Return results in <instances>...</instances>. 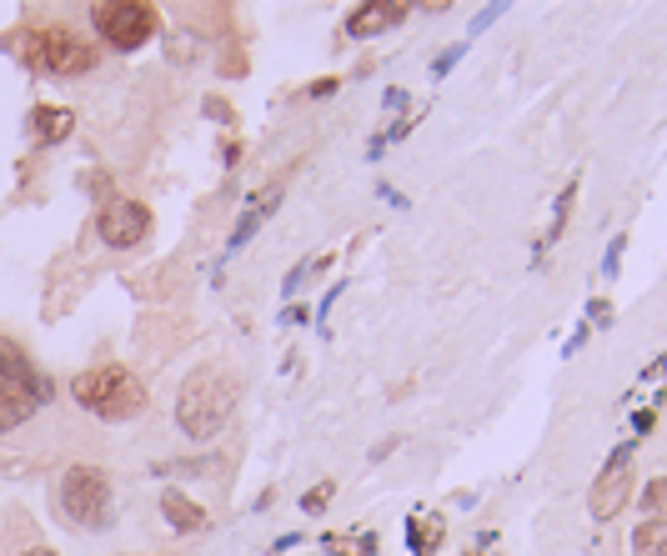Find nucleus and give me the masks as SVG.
<instances>
[{
	"label": "nucleus",
	"mask_w": 667,
	"mask_h": 556,
	"mask_svg": "<svg viewBox=\"0 0 667 556\" xmlns=\"http://www.w3.org/2000/svg\"><path fill=\"white\" fill-rule=\"evenodd\" d=\"M222 456H191V462H161L156 477H181V471H191V477H216L222 471Z\"/></svg>",
	"instance_id": "2eb2a0df"
},
{
	"label": "nucleus",
	"mask_w": 667,
	"mask_h": 556,
	"mask_svg": "<svg viewBox=\"0 0 667 556\" xmlns=\"http://www.w3.org/2000/svg\"><path fill=\"white\" fill-rule=\"evenodd\" d=\"M236 412V376L226 366H197L176 396V427L191 441H211Z\"/></svg>",
	"instance_id": "f257e3e1"
},
{
	"label": "nucleus",
	"mask_w": 667,
	"mask_h": 556,
	"mask_svg": "<svg viewBox=\"0 0 667 556\" xmlns=\"http://www.w3.org/2000/svg\"><path fill=\"white\" fill-rule=\"evenodd\" d=\"M622 251H628V236H617L613 247H607V256H602V276H607V281L622 276Z\"/></svg>",
	"instance_id": "6ab92c4d"
},
{
	"label": "nucleus",
	"mask_w": 667,
	"mask_h": 556,
	"mask_svg": "<svg viewBox=\"0 0 667 556\" xmlns=\"http://www.w3.org/2000/svg\"><path fill=\"white\" fill-rule=\"evenodd\" d=\"M21 61H26V71H40V76H86V71L101 65V51L80 30L55 21V26L30 30L26 46H21Z\"/></svg>",
	"instance_id": "20e7f679"
},
{
	"label": "nucleus",
	"mask_w": 667,
	"mask_h": 556,
	"mask_svg": "<svg viewBox=\"0 0 667 556\" xmlns=\"http://www.w3.org/2000/svg\"><path fill=\"white\" fill-rule=\"evenodd\" d=\"M55 506H61V517L80 531L111 527V477L91 462L66 466L61 481H55Z\"/></svg>",
	"instance_id": "39448f33"
},
{
	"label": "nucleus",
	"mask_w": 667,
	"mask_h": 556,
	"mask_svg": "<svg viewBox=\"0 0 667 556\" xmlns=\"http://www.w3.org/2000/svg\"><path fill=\"white\" fill-rule=\"evenodd\" d=\"M30 121H36V141L40 146L66 141L71 126H76V116H71L66 105H36V111H30Z\"/></svg>",
	"instance_id": "9b49d317"
},
{
	"label": "nucleus",
	"mask_w": 667,
	"mask_h": 556,
	"mask_svg": "<svg viewBox=\"0 0 667 556\" xmlns=\"http://www.w3.org/2000/svg\"><path fill=\"white\" fill-rule=\"evenodd\" d=\"M402 105H406V91L402 86H392V91H387V111H402Z\"/></svg>",
	"instance_id": "b1692460"
},
{
	"label": "nucleus",
	"mask_w": 667,
	"mask_h": 556,
	"mask_svg": "<svg viewBox=\"0 0 667 556\" xmlns=\"http://www.w3.org/2000/svg\"><path fill=\"white\" fill-rule=\"evenodd\" d=\"M632 552L638 556H667V517L663 521L642 517L638 527H632Z\"/></svg>",
	"instance_id": "ddd939ff"
},
{
	"label": "nucleus",
	"mask_w": 667,
	"mask_h": 556,
	"mask_svg": "<svg viewBox=\"0 0 667 556\" xmlns=\"http://www.w3.org/2000/svg\"><path fill=\"white\" fill-rule=\"evenodd\" d=\"M51 396H55L51 376L40 371L15 341L0 337V431L30 421L40 406H51Z\"/></svg>",
	"instance_id": "f03ea898"
},
{
	"label": "nucleus",
	"mask_w": 667,
	"mask_h": 556,
	"mask_svg": "<svg viewBox=\"0 0 667 556\" xmlns=\"http://www.w3.org/2000/svg\"><path fill=\"white\" fill-rule=\"evenodd\" d=\"M642 511H647V521L667 517V477H653L647 486H642Z\"/></svg>",
	"instance_id": "dca6fc26"
},
{
	"label": "nucleus",
	"mask_w": 667,
	"mask_h": 556,
	"mask_svg": "<svg viewBox=\"0 0 667 556\" xmlns=\"http://www.w3.org/2000/svg\"><path fill=\"white\" fill-rule=\"evenodd\" d=\"M632 431H638V437H642V431H653V412H638V416H632Z\"/></svg>",
	"instance_id": "393cba45"
},
{
	"label": "nucleus",
	"mask_w": 667,
	"mask_h": 556,
	"mask_svg": "<svg viewBox=\"0 0 667 556\" xmlns=\"http://www.w3.org/2000/svg\"><path fill=\"white\" fill-rule=\"evenodd\" d=\"M96 236H101L111 251H131L151 236V206L131 201V195H111L101 211H96Z\"/></svg>",
	"instance_id": "6e6552de"
},
{
	"label": "nucleus",
	"mask_w": 667,
	"mask_h": 556,
	"mask_svg": "<svg viewBox=\"0 0 667 556\" xmlns=\"http://www.w3.org/2000/svg\"><path fill=\"white\" fill-rule=\"evenodd\" d=\"M86 191L105 195V191H111V176H105V170H91V176H86Z\"/></svg>",
	"instance_id": "4be33fe9"
},
{
	"label": "nucleus",
	"mask_w": 667,
	"mask_h": 556,
	"mask_svg": "<svg viewBox=\"0 0 667 556\" xmlns=\"http://www.w3.org/2000/svg\"><path fill=\"white\" fill-rule=\"evenodd\" d=\"M402 15H406V5H381V0L356 5V11L347 15V36H352V40H372V36H381V30H392Z\"/></svg>",
	"instance_id": "1a4fd4ad"
},
{
	"label": "nucleus",
	"mask_w": 667,
	"mask_h": 556,
	"mask_svg": "<svg viewBox=\"0 0 667 556\" xmlns=\"http://www.w3.org/2000/svg\"><path fill=\"white\" fill-rule=\"evenodd\" d=\"M161 511H166V521L176 531H206L211 517H206V506H197L186 492H166L161 496Z\"/></svg>",
	"instance_id": "9d476101"
},
{
	"label": "nucleus",
	"mask_w": 667,
	"mask_h": 556,
	"mask_svg": "<svg viewBox=\"0 0 667 556\" xmlns=\"http://www.w3.org/2000/svg\"><path fill=\"white\" fill-rule=\"evenodd\" d=\"M572 201H577V181L567 186L563 195H557V211H552V231H548V241H557L563 236V226H567V216H572Z\"/></svg>",
	"instance_id": "f3484780"
},
{
	"label": "nucleus",
	"mask_w": 667,
	"mask_h": 556,
	"mask_svg": "<svg viewBox=\"0 0 667 556\" xmlns=\"http://www.w3.org/2000/svg\"><path fill=\"white\" fill-rule=\"evenodd\" d=\"M502 11H507V5H487V11L477 15V21H471V36H477V30H487V26H492V21H498Z\"/></svg>",
	"instance_id": "5701e85b"
},
{
	"label": "nucleus",
	"mask_w": 667,
	"mask_h": 556,
	"mask_svg": "<svg viewBox=\"0 0 667 556\" xmlns=\"http://www.w3.org/2000/svg\"><path fill=\"white\" fill-rule=\"evenodd\" d=\"M21 556H61V552H51V546H26Z\"/></svg>",
	"instance_id": "cd10ccee"
},
{
	"label": "nucleus",
	"mask_w": 667,
	"mask_h": 556,
	"mask_svg": "<svg viewBox=\"0 0 667 556\" xmlns=\"http://www.w3.org/2000/svg\"><path fill=\"white\" fill-rule=\"evenodd\" d=\"M331 496H337V481H322L316 492H306V496H301V511H306V517H316V511H327V502H331Z\"/></svg>",
	"instance_id": "a211bd4d"
},
{
	"label": "nucleus",
	"mask_w": 667,
	"mask_h": 556,
	"mask_svg": "<svg viewBox=\"0 0 667 556\" xmlns=\"http://www.w3.org/2000/svg\"><path fill=\"white\" fill-rule=\"evenodd\" d=\"M331 91H337V80H316V86H312V96H316V101H327Z\"/></svg>",
	"instance_id": "bb28decb"
},
{
	"label": "nucleus",
	"mask_w": 667,
	"mask_h": 556,
	"mask_svg": "<svg viewBox=\"0 0 667 556\" xmlns=\"http://www.w3.org/2000/svg\"><path fill=\"white\" fill-rule=\"evenodd\" d=\"M467 556H482V552H467Z\"/></svg>",
	"instance_id": "c85d7f7f"
},
{
	"label": "nucleus",
	"mask_w": 667,
	"mask_h": 556,
	"mask_svg": "<svg viewBox=\"0 0 667 556\" xmlns=\"http://www.w3.org/2000/svg\"><path fill=\"white\" fill-rule=\"evenodd\" d=\"M91 26L111 51H141L151 36H161V11L146 0H101L91 5Z\"/></svg>",
	"instance_id": "423d86ee"
},
{
	"label": "nucleus",
	"mask_w": 667,
	"mask_h": 556,
	"mask_svg": "<svg viewBox=\"0 0 667 556\" xmlns=\"http://www.w3.org/2000/svg\"><path fill=\"white\" fill-rule=\"evenodd\" d=\"M222 161H226V166H236V161H241V146L226 141V146H222Z\"/></svg>",
	"instance_id": "a878e982"
},
{
	"label": "nucleus",
	"mask_w": 667,
	"mask_h": 556,
	"mask_svg": "<svg viewBox=\"0 0 667 556\" xmlns=\"http://www.w3.org/2000/svg\"><path fill=\"white\" fill-rule=\"evenodd\" d=\"M71 402L86 406V412L101 416V421H131V416L146 412V387L136 371L105 362V366H91V371H80L76 381H71Z\"/></svg>",
	"instance_id": "7ed1b4c3"
},
{
	"label": "nucleus",
	"mask_w": 667,
	"mask_h": 556,
	"mask_svg": "<svg viewBox=\"0 0 667 556\" xmlns=\"http://www.w3.org/2000/svg\"><path fill=\"white\" fill-rule=\"evenodd\" d=\"M206 116H211V121H222V126H236V111H231L226 101H216V96L206 101Z\"/></svg>",
	"instance_id": "412c9836"
},
{
	"label": "nucleus",
	"mask_w": 667,
	"mask_h": 556,
	"mask_svg": "<svg viewBox=\"0 0 667 556\" xmlns=\"http://www.w3.org/2000/svg\"><path fill=\"white\" fill-rule=\"evenodd\" d=\"M462 55H467V40H457V46H446V51L432 61V76H446V71H452V65H457Z\"/></svg>",
	"instance_id": "aec40b11"
},
{
	"label": "nucleus",
	"mask_w": 667,
	"mask_h": 556,
	"mask_svg": "<svg viewBox=\"0 0 667 556\" xmlns=\"http://www.w3.org/2000/svg\"><path fill=\"white\" fill-rule=\"evenodd\" d=\"M322 546H327L331 556H377V536H372V531H356V536L331 531V536H322Z\"/></svg>",
	"instance_id": "4468645a"
},
{
	"label": "nucleus",
	"mask_w": 667,
	"mask_h": 556,
	"mask_svg": "<svg viewBox=\"0 0 667 556\" xmlns=\"http://www.w3.org/2000/svg\"><path fill=\"white\" fill-rule=\"evenodd\" d=\"M437 542H442V521L437 517L427 521L421 511H412V517H406V546H412V556H427Z\"/></svg>",
	"instance_id": "f8f14e48"
},
{
	"label": "nucleus",
	"mask_w": 667,
	"mask_h": 556,
	"mask_svg": "<svg viewBox=\"0 0 667 556\" xmlns=\"http://www.w3.org/2000/svg\"><path fill=\"white\" fill-rule=\"evenodd\" d=\"M632 486H638V446H632V441H622V446H613V456L602 462L597 481H592V492H588L592 517L613 521L617 511L632 502Z\"/></svg>",
	"instance_id": "0eeeda50"
}]
</instances>
